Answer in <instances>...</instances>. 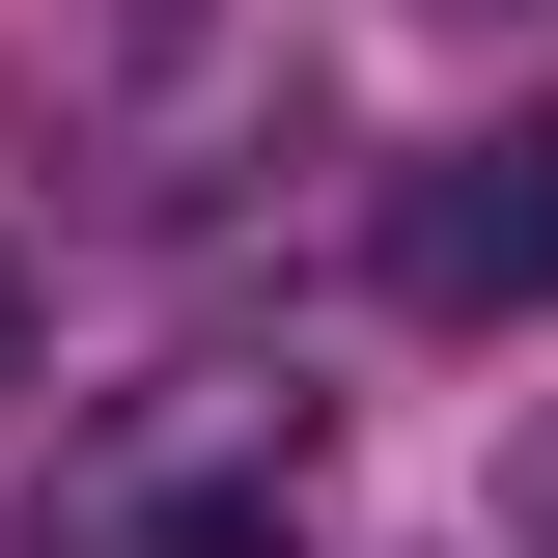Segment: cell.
<instances>
[{
	"label": "cell",
	"mask_w": 558,
	"mask_h": 558,
	"mask_svg": "<svg viewBox=\"0 0 558 558\" xmlns=\"http://www.w3.org/2000/svg\"><path fill=\"white\" fill-rule=\"evenodd\" d=\"M307 502H336V391L307 363H140V391L57 418L28 558H279Z\"/></svg>",
	"instance_id": "cell-1"
},
{
	"label": "cell",
	"mask_w": 558,
	"mask_h": 558,
	"mask_svg": "<svg viewBox=\"0 0 558 558\" xmlns=\"http://www.w3.org/2000/svg\"><path fill=\"white\" fill-rule=\"evenodd\" d=\"M0 391H28V252H0Z\"/></svg>",
	"instance_id": "cell-3"
},
{
	"label": "cell",
	"mask_w": 558,
	"mask_h": 558,
	"mask_svg": "<svg viewBox=\"0 0 558 558\" xmlns=\"http://www.w3.org/2000/svg\"><path fill=\"white\" fill-rule=\"evenodd\" d=\"M447 28H531V0H447Z\"/></svg>",
	"instance_id": "cell-4"
},
{
	"label": "cell",
	"mask_w": 558,
	"mask_h": 558,
	"mask_svg": "<svg viewBox=\"0 0 558 558\" xmlns=\"http://www.w3.org/2000/svg\"><path fill=\"white\" fill-rule=\"evenodd\" d=\"M363 279H391L418 336H502V307H558V84L475 140H418L391 196H363Z\"/></svg>",
	"instance_id": "cell-2"
}]
</instances>
